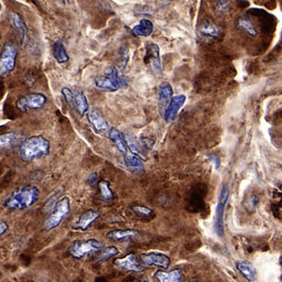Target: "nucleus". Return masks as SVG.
<instances>
[{
	"label": "nucleus",
	"mask_w": 282,
	"mask_h": 282,
	"mask_svg": "<svg viewBox=\"0 0 282 282\" xmlns=\"http://www.w3.org/2000/svg\"><path fill=\"white\" fill-rule=\"evenodd\" d=\"M17 56L18 48L16 45L12 42L5 43L0 55V76L2 78L8 77L14 71Z\"/></svg>",
	"instance_id": "obj_3"
},
{
	"label": "nucleus",
	"mask_w": 282,
	"mask_h": 282,
	"mask_svg": "<svg viewBox=\"0 0 282 282\" xmlns=\"http://www.w3.org/2000/svg\"><path fill=\"white\" fill-rule=\"evenodd\" d=\"M0 39H1V35H0Z\"/></svg>",
	"instance_id": "obj_39"
},
{
	"label": "nucleus",
	"mask_w": 282,
	"mask_h": 282,
	"mask_svg": "<svg viewBox=\"0 0 282 282\" xmlns=\"http://www.w3.org/2000/svg\"><path fill=\"white\" fill-rule=\"evenodd\" d=\"M103 244L96 239L89 240H76L73 241L68 248V252L74 259H81L84 256L94 251H99L103 247Z\"/></svg>",
	"instance_id": "obj_6"
},
{
	"label": "nucleus",
	"mask_w": 282,
	"mask_h": 282,
	"mask_svg": "<svg viewBox=\"0 0 282 282\" xmlns=\"http://www.w3.org/2000/svg\"><path fill=\"white\" fill-rule=\"evenodd\" d=\"M155 279L161 282H179L182 281V276L181 271L175 269L170 272H166L164 270L156 271Z\"/></svg>",
	"instance_id": "obj_22"
},
{
	"label": "nucleus",
	"mask_w": 282,
	"mask_h": 282,
	"mask_svg": "<svg viewBox=\"0 0 282 282\" xmlns=\"http://www.w3.org/2000/svg\"><path fill=\"white\" fill-rule=\"evenodd\" d=\"M237 269L242 274L248 282H253L256 279V271L252 265L246 262H239L236 264Z\"/></svg>",
	"instance_id": "obj_27"
},
{
	"label": "nucleus",
	"mask_w": 282,
	"mask_h": 282,
	"mask_svg": "<svg viewBox=\"0 0 282 282\" xmlns=\"http://www.w3.org/2000/svg\"><path fill=\"white\" fill-rule=\"evenodd\" d=\"M98 187L100 190V196L102 200L105 201H111L114 199V193L110 187V182L108 181H101L98 183Z\"/></svg>",
	"instance_id": "obj_29"
},
{
	"label": "nucleus",
	"mask_w": 282,
	"mask_h": 282,
	"mask_svg": "<svg viewBox=\"0 0 282 282\" xmlns=\"http://www.w3.org/2000/svg\"><path fill=\"white\" fill-rule=\"evenodd\" d=\"M25 138H23L21 133L19 132H8L0 135V151L1 150H8L10 148L20 146L22 141Z\"/></svg>",
	"instance_id": "obj_17"
},
{
	"label": "nucleus",
	"mask_w": 282,
	"mask_h": 282,
	"mask_svg": "<svg viewBox=\"0 0 282 282\" xmlns=\"http://www.w3.org/2000/svg\"><path fill=\"white\" fill-rule=\"evenodd\" d=\"M154 24L149 19H141L139 24L133 28V33L138 37L151 36L154 32Z\"/></svg>",
	"instance_id": "obj_20"
},
{
	"label": "nucleus",
	"mask_w": 282,
	"mask_h": 282,
	"mask_svg": "<svg viewBox=\"0 0 282 282\" xmlns=\"http://www.w3.org/2000/svg\"><path fill=\"white\" fill-rule=\"evenodd\" d=\"M101 214L99 211L96 210H89L84 212L82 215L73 224V228L85 231L87 230L91 225L100 218Z\"/></svg>",
	"instance_id": "obj_12"
},
{
	"label": "nucleus",
	"mask_w": 282,
	"mask_h": 282,
	"mask_svg": "<svg viewBox=\"0 0 282 282\" xmlns=\"http://www.w3.org/2000/svg\"><path fill=\"white\" fill-rule=\"evenodd\" d=\"M141 142L149 150H152L153 147L155 145V140L151 139L150 137H142L141 138Z\"/></svg>",
	"instance_id": "obj_34"
},
{
	"label": "nucleus",
	"mask_w": 282,
	"mask_h": 282,
	"mask_svg": "<svg viewBox=\"0 0 282 282\" xmlns=\"http://www.w3.org/2000/svg\"><path fill=\"white\" fill-rule=\"evenodd\" d=\"M208 158H209L210 161L215 166L216 170H219V168H220V166H221V160H220L219 156L215 155V154H210V155H208Z\"/></svg>",
	"instance_id": "obj_33"
},
{
	"label": "nucleus",
	"mask_w": 282,
	"mask_h": 282,
	"mask_svg": "<svg viewBox=\"0 0 282 282\" xmlns=\"http://www.w3.org/2000/svg\"><path fill=\"white\" fill-rule=\"evenodd\" d=\"M124 163L132 171H141L144 169V164L140 157L131 154L130 152L124 155Z\"/></svg>",
	"instance_id": "obj_23"
},
{
	"label": "nucleus",
	"mask_w": 282,
	"mask_h": 282,
	"mask_svg": "<svg viewBox=\"0 0 282 282\" xmlns=\"http://www.w3.org/2000/svg\"><path fill=\"white\" fill-rule=\"evenodd\" d=\"M50 141L44 136L25 138L19 146L20 157L24 162H32L50 153Z\"/></svg>",
	"instance_id": "obj_1"
},
{
	"label": "nucleus",
	"mask_w": 282,
	"mask_h": 282,
	"mask_svg": "<svg viewBox=\"0 0 282 282\" xmlns=\"http://www.w3.org/2000/svg\"><path fill=\"white\" fill-rule=\"evenodd\" d=\"M114 264L125 271H133V272H139L142 271L143 268L141 264L137 262V257L134 253H130L122 258H118L114 261Z\"/></svg>",
	"instance_id": "obj_15"
},
{
	"label": "nucleus",
	"mask_w": 282,
	"mask_h": 282,
	"mask_svg": "<svg viewBox=\"0 0 282 282\" xmlns=\"http://www.w3.org/2000/svg\"><path fill=\"white\" fill-rule=\"evenodd\" d=\"M172 97L173 89L171 85L169 82L161 83L158 88V106L162 117L164 116L165 111Z\"/></svg>",
	"instance_id": "obj_13"
},
{
	"label": "nucleus",
	"mask_w": 282,
	"mask_h": 282,
	"mask_svg": "<svg viewBox=\"0 0 282 282\" xmlns=\"http://www.w3.org/2000/svg\"><path fill=\"white\" fill-rule=\"evenodd\" d=\"M230 9V0H218L216 3V10L219 13H226Z\"/></svg>",
	"instance_id": "obj_32"
},
{
	"label": "nucleus",
	"mask_w": 282,
	"mask_h": 282,
	"mask_svg": "<svg viewBox=\"0 0 282 282\" xmlns=\"http://www.w3.org/2000/svg\"><path fill=\"white\" fill-rule=\"evenodd\" d=\"M185 102H186V96L183 94H178L176 96H173L163 116V118L168 123H171L176 119L179 111L183 107Z\"/></svg>",
	"instance_id": "obj_10"
},
{
	"label": "nucleus",
	"mask_w": 282,
	"mask_h": 282,
	"mask_svg": "<svg viewBox=\"0 0 282 282\" xmlns=\"http://www.w3.org/2000/svg\"><path fill=\"white\" fill-rule=\"evenodd\" d=\"M146 58H148L151 67L156 74L162 73V63L160 57L159 46L154 43H150L146 47Z\"/></svg>",
	"instance_id": "obj_11"
},
{
	"label": "nucleus",
	"mask_w": 282,
	"mask_h": 282,
	"mask_svg": "<svg viewBox=\"0 0 282 282\" xmlns=\"http://www.w3.org/2000/svg\"><path fill=\"white\" fill-rule=\"evenodd\" d=\"M9 20L11 27L18 31L21 39L24 42L27 41L28 37V28L22 15L19 14L18 12L11 11L9 12Z\"/></svg>",
	"instance_id": "obj_16"
},
{
	"label": "nucleus",
	"mask_w": 282,
	"mask_h": 282,
	"mask_svg": "<svg viewBox=\"0 0 282 282\" xmlns=\"http://www.w3.org/2000/svg\"><path fill=\"white\" fill-rule=\"evenodd\" d=\"M74 95H75V110H77L78 114L83 117L89 111L90 108L89 102L82 91H78Z\"/></svg>",
	"instance_id": "obj_25"
},
{
	"label": "nucleus",
	"mask_w": 282,
	"mask_h": 282,
	"mask_svg": "<svg viewBox=\"0 0 282 282\" xmlns=\"http://www.w3.org/2000/svg\"><path fill=\"white\" fill-rule=\"evenodd\" d=\"M40 198V190L34 185H26L12 192L9 197L4 200V208L9 210L28 209L33 206Z\"/></svg>",
	"instance_id": "obj_2"
},
{
	"label": "nucleus",
	"mask_w": 282,
	"mask_h": 282,
	"mask_svg": "<svg viewBox=\"0 0 282 282\" xmlns=\"http://www.w3.org/2000/svg\"><path fill=\"white\" fill-rule=\"evenodd\" d=\"M229 197V187L227 184H224L219 196V201L216 208V232L219 237L224 236V214L226 209V204Z\"/></svg>",
	"instance_id": "obj_7"
},
{
	"label": "nucleus",
	"mask_w": 282,
	"mask_h": 282,
	"mask_svg": "<svg viewBox=\"0 0 282 282\" xmlns=\"http://www.w3.org/2000/svg\"><path fill=\"white\" fill-rule=\"evenodd\" d=\"M98 252V251H97ZM118 248L114 246H107V247H102L98 254H97V261L98 262H106L110 260V258L117 256L118 254Z\"/></svg>",
	"instance_id": "obj_28"
},
{
	"label": "nucleus",
	"mask_w": 282,
	"mask_h": 282,
	"mask_svg": "<svg viewBox=\"0 0 282 282\" xmlns=\"http://www.w3.org/2000/svg\"><path fill=\"white\" fill-rule=\"evenodd\" d=\"M53 56L57 63L64 64L69 61V55L66 51V48L64 46L63 42L61 40H56L52 48Z\"/></svg>",
	"instance_id": "obj_19"
},
{
	"label": "nucleus",
	"mask_w": 282,
	"mask_h": 282,
	"mask_svg": "<svg viewBox=\"0 0 282 282\" xmlns=\"http://www.w3.org/2000/svg\"><path fill=\"white\" fill-rule=\"evenodd\" d=\"M70 212H71L70 199L68 197H64L56 203L53 211L46 219V222L44 224V228L46 230H52L56 227H58L62 223L64 219L69 216Z\"/></svg>",
	"instance_id": "obj_4"
},
{
	"label": "nucleus",
	"mask_w": 282,
	"mask_h": 282,
	"mask_svg": "<svg viewBox=\"0 0 282 282\" xmlns=\"http://www.w3.org/2000/svg\"><path fill=\"white\" fill-rule=\"evenodd\" d=\"M62 3L64 4H67V3H69V0H60Z\"/></svg>",
	"instance_id": "obj_37"
},
{
	"label": "nucleus",
	"mask_w": 282,
	"mask_h": 282,
	"mask_svg": "<svg viewBox=\"0 0 282 282\" xmlns=\"http://www.w3.org/2000/svg\"><path fill=\"white\" fill-rule=\"evenodd\" d=\"M140 260L148 266H157L167 270L170 265V258L160 252H149L140 255Z\"/></svg>",
	"instance_id": "obj_9"
},
{
	"label": "nucleus",
	"mask_w": 282,
	"mask_h": 282,
	"mask_svg": "<svg viewBox=\"0 0 282 282\" xmlns=\"http://www.w3.org/2000/svg\"><path fill=\"white\" fill-rule=\"evenodd\" d=\"M0 10H1V4H0Z\"/></svg>",
	"instance_id": "obj_38"
},
{
	"label": "nucleus",
	"mask_w": 282,
	"mask_h": 282,
	"mask_svg": "<svg viewBox=\"0 0 282 282\" xmlns=\"http://www.w3.org/2000/svg\"><path fill=\"white\" fill-rule=\"evenodd\" d=\"M88 120L91 123V126L94 128L97 133H105L110 129L109 121L104 118L100 111L92 110L87 114Z\"/></svg>",
	"instance_id": "obj_14"
},
{
	"label": "nucleus",
	"mask_w": 282,
	"mask_h": 282,
	"mask_svg": "<svg viewBox=\"0 0 282 282\" xmlns=\"http://www.w3.org/2000/svg\"><path fill=\"white\" fill-rule=\"evenodd\" d=\"M110 140L116 145L117 149L122 155H127L129 153V150H128L125 137H123L118 130L115 129V128L110 129Z\"/></svg>",
	"instance_id": "obj_18"
},
{
	"label": "nucleus",
	"mask_w": 282,
	"mask_h": 282,
	"mask_svg": "<svg viewBox=\"0 0 282 282\" xmlns=\"http://www.w3.org/2000/svg\"><path fill=\"white\" fill-rule=\"evenodd\" d=\"M237 28L243 31H245L248 35L250 36H256L258 34V31L255 28L253 23L251 22V20L247 18L246 16H242L237 20Z\"/></svg>",
	"instance_id": "obj_26"
},
{
	"label": "nucleus",
	"mask_w": 282,
	"mask_h": 282,
	"mask_svg": "<svg viewBox=\"0 0 282 282\" xmlns=\"http://www.w3.org/2000/svg\"><path fill=\"white\" fill-rule=\"evenodd\" d=\"M62 95L66 100V103L69 105V107L72 110H75V95L73 94V91H71L69 88H62L61 90Z\"/></svg>",
	"instance_id": "obj_30"
},
{
	"label": "nucleus",
	"mask_w": 282,
	"mask_h": 282,
	"mask_svg": "<svg viewBox=\"0 0 282 282\" xmlns=\"http://www.w3.org/2000/svg\"><path fill=\"white\" fill-rule=\"evenodd\" d=\"M97 179H98V175L97 173H91V175L88 178V182L91 186H94L97 182Z\"/></svg>",
	"instance_id": "obj_35"
},
{
	"label": "nucleus",
	"mask_w": 282,
	"mask_h": 282,
	"mask_svg": "<svg viewBox=\"0 0 282 282\" xmlns=\"http://www.w3.org/2000/svg\"><path fill=\"white\" fill-rule=\"evenodd\" d=\"M9 229V225L5 221H0V236H2Z\"/></svg>",
	"instance_id": "obj_36"
},
{
	"label": "nucleus",
	"mask_w": 282,
	"mask_h": 282,
	"mask_svg": "<svg viewBox=\"0 0 282 282\" xmlns=\"http://www.w3.org/2000/svg\"><path fill=\"white\" fill-rule=\"evenodd\" d=\"M200 33L202 36L216 39L219 38L221 34V31L215 24L210 22H203L200 27Z\"/></svg>",
	"instance_id": "obj_24"
},
{
	"label": "nucleus",
	"mask_w": 282,
	"mask_h": 282,
	"mask_svg": "<svg viewBox=\"0 0 282 282\" xmlns=\"http://www.w3.org/2000/svg\"><path fill=\"white\" fill-rule=\"evenodd\" d=\"M94 85L102 91L114 92L118 91L121 86H125L126 84L123 82V79L121 77H119L118 69L114 66H111L108 68L104 75L95 78Z\"/></svg>",
	"instance_id": "obj_5"
},
{
	"label": "nucleus",
	"mask_w": 282,
	"mask_h": 282,
	"mask_svg": "<svg viewBox=\"0 0 282 282\" xmlns=\"http://www.w3.org/2000/svg\"><path fill=\"white\" fill-rule=\"evenodd\" d=\"M139 232L136 229H114L111 230L107 237L113 241H123L138 236Z\"/></svg>",
	"instance_id": "obj_21"
},
{
	"label": "nucleus",
	"mask_w": 282,
	"mask_h": 282,
	"mask_svg": "<svg viewBox=\"0 0 282 282\" xmlns=\"http://www.w3.org/2000/svg\"><path fill=\"white\" fill-rule=\"evenodd\" d=\"M132 210L137 214V216H140V217H145V218H148V217H151L153 214H154V211L147 206H144V205H134L132 207Z\"/></svg>",
	"instance_id": "obj_31"
},
{
	"label": "nucleus",
	"mask_w": 282,
	"mask_h": 282,
	"mask_svg": "<svg viewBox=\"0 0 282 282\" xmlns=\"http://www.w3.org/2000/svg\"><path fill=\"white\" fill-rule=\"evenodd\" d=\"M46 102L47 98L46 95H44L43 93L35 92L20 97L18 100L16 101L15 106L19 111L26 113L28 110H41L42 108H44Z\"/></svg>",
	"instance_id": "obj_8"
}]
</instances>
